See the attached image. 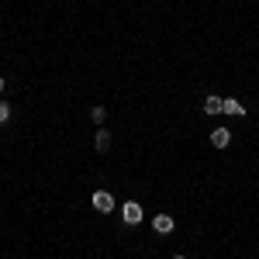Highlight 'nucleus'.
<instances>
[{"instance_id":"11","label":"nucleus","mask_w":259,"mask_h":259,"mask_svg":"<svg viewBox=\"0 0 259 259\" xmlns=\"http://www.w3.org/2000/svg\"><path fill=\"white\" fill-rule=\"evenodd\" d=\"M0 90H4V80H0Z\"/></svg>"},{"instance_id":"3","label":"nucleus","mask_w":259,"mask_h":259,"mask_svg":"<svg viewBox=\"0 0 259 259\" xmlns=\"http://www.w3.org/2000/svg\"><path fill=\"white\" fill-rule=\"evenodd\" d=\"M228 142H232V132H228V128H214V132H211V145H214V149H228Z\"/></svg>"},{"instance_id":"4","label":"nucleus","mask_w":259,"mask_h":259,"mask_svg":"<svg viewBox=\"0 0 259 259\" xmlns=\"http://www.w3.org/2000/svg\"><path fill=\"white\" fill-rule=\"evenodd\" d=\"M173 225H177V221L169 218V214H156V218H152V228H156L159 235H169V232H173Z\"/></svg>"},{"instance_id":"9","label":"nucleus","mask_w":259,"mask_h":259,"mask_svg":"<svg viewBox=\"0 0 259 259\" xmlns=\"http://www.w3.org/2000/svg\"><path fill=\"white\" fill-rule=\"evenodd\" d=\"M90 118H94V121L100 124V121H104V107H94V111H90Z\"/></svg>"},{"instance_id":"8","label":"nucleus","mask_w":259,"mask_h":259,"mask_svg":"<svg viewBox=\"0 0 259 259\" xmlns=\"http://www.w3.org/2000/svg\"><path fill=\"white\" fill-rule=\"evenodd\" d=\"M11 121V104H0V124Z\"/></svg>"},{"instance_id":"10","label":"nucleus","mask_w":259,"mask_h":259,"mask_svg":"<svg viewBox=\"0 0 259 259\" xmlns=\"http://www.w3.org/2000/svg\"><path fill=\"white\" fill-rule=\"evenodd\" d=\"M173 259H187V256H173Z\"/></svg>"},{"instance_id":"7","label":"nucleus","mask_w":259,"mask_h":259,"mask_svg":"<svg viewBox=\"0 0 259 259\" xmlns=\"http://www.w3.org/2000/svg\"><path fill=\"white\" fill-rule=\"evenodd\" d=\"M111 149V135L107 132H97V152H107Z\"/></svg>"},{"instance_id":"2","label":"nucleus","mask_w":259,"mask_h":259,"mask_svg":"<svg viewBox=\"0 0 259 259\" xmlns=\"http://www.w3.org/2000/svg\"><path fill=\"white\" fill-rule=\"evenodd\" d=\"M94 207H97L100 214H107V211H114V197H111L107 190H97V194H94Z\"/></svg>"},{"instance_id":"6","label":"nucleus","mask_w":259,"mask_h":259,"mask_svg":"<svg viewBox=\"0 0 259 259\" xmlns=\"http://www.w3.org/2000/svg\"><path fill=\"white\" fill-rule=\"evenodd\" d=\"M225 114H232V118H242V114H245V107H242L239 100L232 97V100H225Z\"/></svg>"},{"instance_id":"5","label":"nucleus","mask_w":259,"mask_h":259,"mask_svg":"<svg viewBox=\"0 0 259 259\" xmlns=\"http://www.w3.org/2000/svg\"><path fill=\"white\" fill-rule=\"evenodd\" d=\"M221 111H225V100L221 97H214V94L204 97V114H221Z\"/></svg>"},{"instance_id":"1","label":"nucleus","mask_w":259,"mask_h":259,"mask_svg":"<svg viewBox=\"0 0 259 259\" xmlns=\"http://www.w3.org/2000/svg\"><path fill=\"white\" fill-rule=\"evenodd\" d=\"M121 218L128 221V225H139V221L145 218V214H142V207H139V204H135V200H128V204L121 207Z\"/></svg>"}]
</instances>
